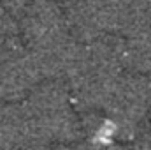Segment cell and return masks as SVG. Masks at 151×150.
<instances>
[{
	"label": "cell",
	"instance_id": "obj_1",
	"mask_svg": "<svg viewBox=\"0 0 151 150\" xmlns=\"http://www.w3.org/2000/svg\"><path fill=\"white\" fill-rule=\"evenodd\" d=\"M23 104L49 141H69L79 134V124L70 106V94L60 79L37 83Z\"/></svg>",
	"mask_w": 151,
	"mask_h": 150
},
{
	"label": "cell",
	"instance_id": "obj_2",
	"mask_svg": "<svg viewBox=\"0 0 151 150\" xmlns=\"http://www.w3.org/2000/svg\"><path fill=\"white\" fill-rule=\"evenodd\" d=\"M104 108L118 129L134 127L151 110V79L141 73L119 74Z\"/></svg>",
	"mask_w": 151,
	"mask_h": 150
},
{
	"label": "cell",
	"instance_id": "obj_3",
	"mask_svg": "<svg viewBox=\"0 0 151 150\" xmlns=\"http://www.w3.org/2000/svg\"><path fill=\"white\" fill-rule=\"evenodd\" d=\"M19 30L28 46L69 32L65 12L53 0H32L19 14Z\"/></svg>",
	"mask_w": 151,
	"mask_h": 150
},
{
	"label": "cell",
	"instance_id": "obj_4",
	"mask_svg": "<svg viewBox=\"0 0 151 150\" xmlns=\"http://www.w3.org/2000/svg\"><path fill=\"white\" fill-rule=\"evenodd\" d=\"M123 66L135 73H151V30H141L123 39Z\"/></svg>",
	"mask_w": 151,
	"mask_h": 150
}]
</instances>
